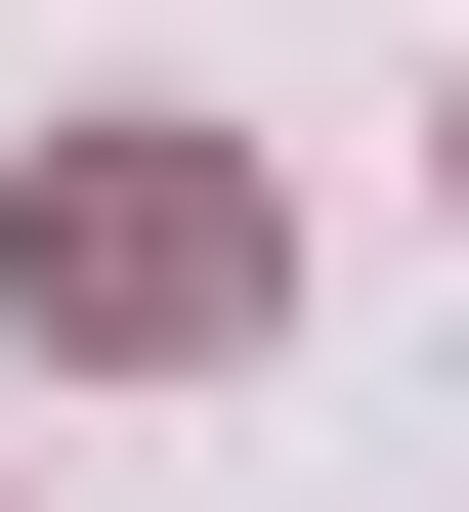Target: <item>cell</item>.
I'll return each mask as SVG.
<instances>
[{"mask_svg": "<svg viewBox=\"0 0 469 512\" xmlns=\"http://www.w3.org/2000/svg\"><path fill=\"white\" fill-rule=\"evenodd\" d=\"M0 256H43V342H256V171H214V128H86Z\"/></svg>", "mask_w": 469, "mask_h": 512, "instance_id": "obj_1", "label": "cell"}]
</instances>
